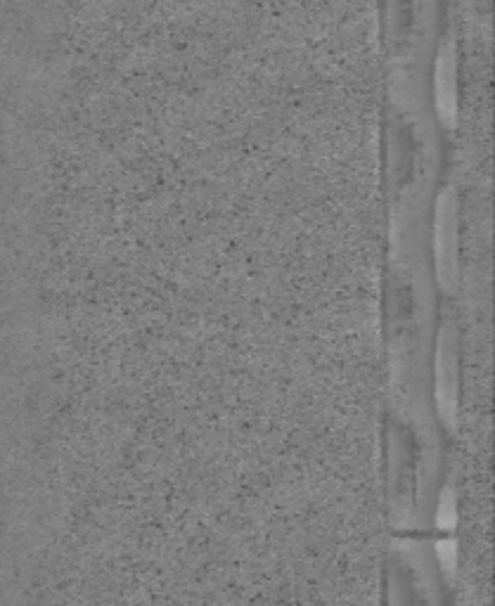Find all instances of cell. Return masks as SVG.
I'll use <instances>...</instances> for the list:
<instances>
[{"instance_id":"cell-1","label":"cell","mask_w":495,"mask_h":606,"mask_svg":"<svg viewBox=\"0 0 495 606\" xmlns=\"http://www.w3.org/2000/svg\"><path fill=\"white\" fill-rule=\"evenodd\" d=\"M436 86H439V107L446 119H453L455 112V83H453V64L450 55L443 53L439 62V76H436Z\"/></svg>"}]
</instances>
